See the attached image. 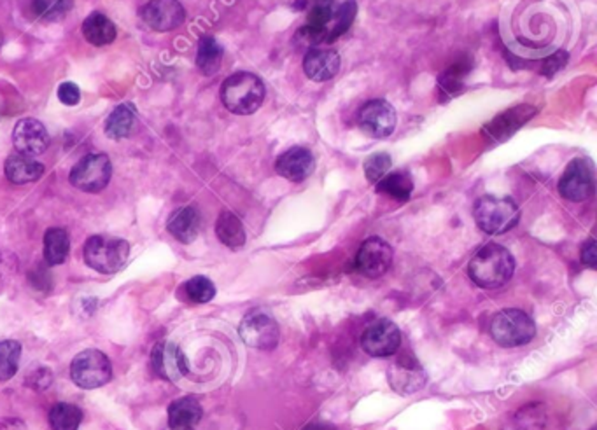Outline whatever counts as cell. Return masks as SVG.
Listing matches in <instances>:
<instances>
[{
    "instance_id": "obj_1",
    "label": "cell",
    "mask_w": 597,
    "mask_h": 430,
    "mask_svg": "<svg viewBox=\"0 0 597 430\" xmlns=\"http://www.w3.org/2000/svg\"><path fill=\"white\" fill-rule=\"evenodd\" d=\"M515 272V259L510 250L498 245L487 244L479 250L470 265L468 275L482 289H498L503 287L506 282L513 276Z\"/></svg>"
},
{
    "instance_id": "obj_2",
    "label": "cell",
    "mask_w": 597,
    "mask_h": 430,
    "mask_svg": "<svg viewBox=\"0 0 597 430\" xmlns=\"http://www.w3.org/2000/svg\"><path fill=\"white\" fill-rule=\"evenodd\" d=\"M223 105L237 115H251L265 102V85L249 72H237L221 86Z\"/></svg>"
},
{
    "instance_id": "obj_3",
    "label": "cell",
    "mask_w": 597,
    "mask_h": 430,
    "mask_svg": "<svg viewBox=\"0 0 597 430\" xmlns=\"http://www.w3.org/2000/svg\"><path fill=\"white\" fill-rule=\"evenodd\" d=\"M130 255V245L123 238L115 236H104L95 235L90 236L83 247V257L85 263L95 270L104 275H113L126 265Z\"/></svg>"
},
{
    "instance_id": "obj_4",
    "label": "cell",
    "mask_w": 597,
    "mask_h": 430,
    "mask_svg": "<svg viewBox=\"0 0 597 430\" xmlns=\"http://www.w3.org/2000/svg\"><path fill=\"white\" fill-rule=\"evenodd\" d=\"M475 223L487 235H503L517 226L521 210L511 198L506 196H482L473 208Z\"/></svg>"
},
{
    "instance_id": "obj_5",
    "label": "cell",
    "mask_w": 597,
    "mask_h": 430,
    "mask_svg": "<svg viewBox=\"0 0 597 430\" xmlns=\"http://www.w3.org/2000/svg\"><path fill=\"white\" fill-rule=\"evenodd\" d=\"M536 325L526 312L506 308L496 314L491 322V336L500 346L513 348L532 341Z\"/></svg>"
},
{
    "instance_id": "obj_6",
    "label": "cell",
    "mask_w": 597,
    "mask_h": 430,
    "mask_svg": "<svg viewBox=\"0 0 597 430\" xmlns=\"http://www.w3.org/2000/svg\"><path fill=\"white\" fill-rule=\"evenodd\" d=\"M70 378L76 385L86 390L104 386L113 378V364L100 350H85L70 364Z\"/></svg>"
},
{
    "instance_id": "obj_7",
    "label": "cell",
    "mask_w": 597,
    "mask_h": 430,
    "mask_svg": "<svg viewBox=\"0 0 597 430\" xmlns=\"http://www.w3.org/2000/svg\"><path fill=\"white\" fill-rule=\"evenodd\" d=\"M113 177V163L107 155L96 153L79 159L70 170L69 181L85 193H100Z\"/></svg>"
},
{
    "instance_id": "obj_8",
    "label": "cell",
    "mask_w": 597,
    "mask_h": 430,
    "mask_svg": "<svg viewBox=\"0 0 597 430\" xmlns=\"http://www.w3.org/2000/svg\"><path fill=\"white\" fill-rule=\"evenodd\" d=\"M594 170L587 159H573L559 181L561 196L574 204L589 200L594 195Z\"/></svg>"
},
{
    "instance_id": "obj_9",
    "label": "cell",
    "mask_w": 597,
    "mask_h": 430,
    "mask_svg": "<svg viewBox=\"0 0 597 430\" xmlns=\"http://www.w3.org/2000/svg\"><path fill=\"white\" fill-rule=\"evenodd\" d=\"M238 333L242 341L256 350H274L280 338L276 320L259 310H254L244 317Z\"/></svg>"
},
{
    "instance_id": "obj_10",
    "label": "cell",
    "mask_w": 597,
    "mask_h": 430,
    "mask_svg": "<svg viewBox=\"0 0 597 430\" xmlns=\"http://www.w3.org/2000/svg\"><path fill=\"white\" fill-rule=\"evenodd\" d=\"M361 346L371 357H390L401 346V331L388 318L375 320L365 329Z\"/></svg>"
},
{
    "instance_id": "obj_11",
    "label": "cell",
    "mask_w": 597,
    "mask_h": 430,
    "mask_svg": "<svg viewBox=\"0 0 597 430\" xmlns=\"http://www.w3.org/2000/svg\"><path fill=\"white\" fill-rule=\"evenodd\" d=\"M358 126L371 138H388L396 128V111L386 100H371L361 107Z\"/></svg>"
},
{
    "instance_id": "obj_12",
    "label": "cell",
    "mask_w": 597,
    "mask_h": 430,
    "mask_svg": "<svg viewBox=\"0 0 597 430\" xmlns=\"http://www.w3.org/2000/svg\"><path fill=\"white\" fill-rule=\"evenodd\" d=\"M144 25L155 32H172L186 20V11L179 0H149L140 9Z\"/></svg>"
},
{
    "instance_id": "obj_13",
    "label": "cell",
    "mask_w": 597,
    "mask_h": 430,
    "mask_svg": "<svg viewBox=\"0 0 597 430\" xmlns=\"http://www.w3.org/2000/svg\"><path fill=\"white\" fill-rule=\"evenodd\" d=\"M392 265V249L390 244L379 236H371L363 242L356 255V268L367 278H379Z\"/></svg>"
},
{
    "instance_id": "obj_14",
    "label": "cell",
    "mask_w": 597,
    "mask_h": 430,
    "mask_svg": "<svg viewBox=\"0 0 597 430\" xmlns=\"http://www.w3.org/2000/svg\"><path fill=\"white\" fill-rule=\"evenodd\" d=\"M13 145L16 153L25 156H39L49 147V134L46 126L34 119L25 117L20 119L13 130Z\"/></svg>"
},
{
    "instance_id": "obj_15",
    "label": "cell",
    "mask_w": 597,
    "mask_h": 430,
    "mask_svg": "<svg viewBox=\"0 0 597 430\" xmlns=\"http://www.w3.org/2000/svg\"><path fill=\"white\" fill-rule=\"evenodd\" d=\"M151 367L163 380L176 382L187 373V361L177 345L161 341L151 352Z\"/></svg>"
},
{
    "instance_id": "obj_16",
    "label": "cell",
    "mask_w": 597,
    "mask_h": 430,
    "mask_svg": "<svg viewBox=\"0 0 597 430\" xmlns=\"http://www.w3.org/2000/svg\"><path fill=\"white\" fill-rule=\"evenodd\" d=\"M388 378L398 394H415L426 385L424 369L410 355H403L396 363L390 364Z\"/></svg>"
},
{
    "instance_id": "obj_17",
    "label": "cell",
    "mask_w": 597,
    "mask_h": 430,
    "mask_svg": "<svg viewBox=\"0 0 597 430\" xmlns=\"http://www.w3.org/2000/svg\"><path fill=\"white\" fill-rule=\"evenodd\" d=\"M316 168L314 155L305 147H291L276 161V172L286 181H305Z\"/></svg>"
},
{
    "instance_id": "obj_18",
    "label": "cell",
    "mask_w": 597,
    "mask_h": 430,
    "mask_svg": "<svg viewBox=\"0 0 597 430\" xmlns=\"http://www.w3.org/2000/svg\"><path fill=\"white\" fill-rule=\"evenodd\" d=\"M305 75L314 83H326L340 70V56L333 49L310 47L303 58Z\"/></svg>"
},
{
    "instance_id": "obj_19",
    "label": "cell",
    "mask_w": 597,
    "mask_h": 430,
    "mask_svg": "<svg viewBox=\"0 0 597 430\" xmlns=\"http://www.w3.org/2000/svg\"><path fill=\"white\" fill-rule=\"evenodd\" d=\"M200 225L202 219L195 206H181L170 215L167 229L177 242L191 244L200 233Z\"/></svg>"
},
{
    "instance_id": "obj_20",
    "label": "cell",
    "mask_w": 597,
    "mask_h": 430,
    "mask_svg": "<svg viewBox=\"0 0 597 430\" xmlns=\"http://www.w3.org/2000/svg\"><path fill=\"white\" fill-rule=\"evenodd\" d=\"M4 174H5L7 181L24 185V184L39 181L45 175V165L32 156L15 153L5 159Z\"/></svg>"
},
{
    "instance_id": "obj_21",
    "label": "cell",
    "mask_w": 597,
    "mask_h": 430,
    "mask_svg": "<svg viewBox=\"0 0 597 430\" xmlns=\"http://www.w3.org/2000/svg\"><path fill=\"white\" fill-rule=\"evenodd\" d=\"M536 114L531 105H519L511 107L506 113L498 115L487 128V135L494 136L496 140H505L511 134H515L522 125H526L529 119Z\"/></svg>"
},
{
    "instance_id": "obj_22",
    "label": "cell",
    "mask_w": 597,
    "mask_h": 430,
    "mask_svg": "<svg viewBox=\"0 0 597 430\" xmlns=\"http://www.w3.org/2000/svg\"><path fill=\"white\" fill-rule=\"evenodd\" d=\"M202 406L195 397H181L168 406V427L172 429H195L202 420Z\"/></svg>"
},
{
    "instance_id": "obj_23",
    "label": "cell",
    "mask_w": 597,
    "mask_h": 430,
    "mask_svg": "<svg viewBox=\"0 0 597 430\" xmlns=\"http://www.w3.org/2000/svg\"><path fill=\"white\" fill-rule=\"evenodd\" d=\"M45 261L49 266L64 265L69 257L70 238L69 233L64 227H49L45 233L43 240Z\"/></svg>"
},
{
    "instance_id": "obj_24",
    "label": "cell",
    "mask_w": 597,
    "mask_h": 430,
    "mask_svg": "<svg viewBox=\"0 0 597 430\" xmlns=\"http://www.w3.org/2000/svg\"><path fill=\"white\" fill-rule=\"evenodd\" d=\"M83 35L93 45H107L115 43L117 30L115 23L111 22L102 13H93L83 23Z\"/></svg>"
},
{
    "instance_id": "obj_25",
    "label": "cell",
    "mask_w": 597,
    "mask_h": 430,
    "mask_svg": "<svg viewBox=\"0 0 597 430\" xmlns=\"http://www.w3.org/2000/svg\"><path fill=\"white\" fill-rule=\"evenodd\" d=\"M136 121H137V115H136V109L132 104L117 105L106 121V135L109 136L111 140L126 138V136L132 135V132L136 128Z\"/></svg>"
},
{
    "instance_id": "obj_26",
    "label": "cell",
    "mask_w": 597,
    "mask_h": 430,
    "mask_svg": "<svg viewBox=\"0 0 597 430\" xmlns=\"http://www.w3.org/2000/svg\"><path fill=\"white\" fill-rule=\"evenodd\" d=\"M216 235L223 245L228 249H240L246 244V231L240 219L233 212H221L216 223Z\"/></svg>"
},
{
    "instance_id": "obj_27",
    "label": "cell",
    "mask_w": 597,
    "mask_h": 430,
    "mask_svg": "<svg viewBox=\"0 0 597 430\" xmlns=\"http://www.w3.org/2000/svg\"><path fill=\"white\" fill-rule=\"evenodd\" d=\"M223 64V47L212 37L204 35L197 47V67L204 75H214Z\"/></svg>"
},
{
    "instance_id": "obj_28",
    "label": "cell",
    "mask_w": 597,
    "mask_h": 430,
    "mask_svg": "<svg viewBox=\"0 0 597 430\" xmlns=\"http://www.w3.org/2000/svg\"><path fill=\"white\" fill-rule=\"evenodd\" d=\"M377 191L396 202H407L414 191V182L407 172H394L377 182Z\"/></svg>"
},
{
    "instance_id": "obj_29",
    "label": "cell",
    "mask_w": 597,
    "mask_h": 430,
    "mask_svg": "<svg viewBox=\"0 0 597 430\" xmlns=\"http://www.w3.org/2000/svg\"><path fill=\"white\" fill-rule=\"evenodd\" d=\"M81 420L83 411L69 403H58L49 411V425L53 430H77Z\"/></svg>"
},
{
    "instance_id": "obj_30",
    "label": "cell",
    "mask_w": 597,
    "mask_h": 430,
    "mask_svg": "<svg viewBox=\"0 0 597 430\" xmlns=\"http://www.w3.org/2000/svg\"><path fill=\"white\" fill-rule=\"evenodd\" d=\"M22 357V345L18 341H0V382L11 380Z\"/></svg>"
},
{
    "instance_id": "obj_31",
    "label": "cell",
    "mask_w": 597,
    "mask_h": 430,
    "mask_svg": "<svg viewBox=\"0 0 597 430\" xmlns=\"http://www.w3.org/2000/svg\"><path fill=\"white\" fill-rule=\"evenodd\" d=\"M356 13H358V7H356V2L354 0H347L345 4H342L337 13H333V18L329 20L328 25H331L326 32V43H331L335 39H339L342 34H345L349 30V26L354 22L356 18Z\"/></svg>"
},
{
    "instance_id": "obj_32",
    "label": "cell",
    "mask_w": 597,
    "mask_h": 430,
    "mask_svg": "<svg viewBox=\"0 0 597 430\" xmlns=\"http://www.w3.org/2000/svg\"><path fill=\"white\" fill-rule=\"evenodd\" d=\"M74 7V0H34V11L43 22H60Z\"/></svg>"
},
{
    "instance_id": "obj_33",
    "label": "cell",
    "mask_w": 597,
    "mask_h": 430,
    "mask_svg": "<svg viewBox=\"0 0 597 430\" xmlns=\"http://www.w3.org/2000/svg\"><path fill=\"white\" fill-rule=\"evenodd\" d=\"M184 295L191 303H208L216 295V287L207 276H193L183 285Z\"/></svg>"
},
{
    "instance_id": "obj_34",
    "label": "cell",
    "mask_w": 597,
    "mask_h": 430,
    "mask_svg": "<svg viewBox=\"0 0 597 430\" xmlns=\"http://www.w3.org/2000/svg\"><path fill=\"white\" fill-rule=\"evenodd\" d=\"M547 424L543 405H528L515 415V425L519 430H541Z\"/></svg>"
},
{
    "instance_id": "obj_35",
    "label": "cell",
    "mask_w": 597,
    "mask_h": 430,
    "mask_svg": "<svg viewBox=\"0 0 597 430\" xmlns=\"http://www.w3.org/2000/svg\"><path fill=\"white\" fill-rule=\"evenodd\" d=\"M390 165H392V159L386 153L369 156L365 163V175H367L368 181L377 184L384 175H388Z\"/></svg>"
},
{
    "instance_id": "obj_36",
    "label": "cell",
    "mask_w": 597,
    "mask_h": 430,
    "mask_svg": "<svg viewBox=\"0 0 597 430\" xmlns=\"http://www.w3.org/2000/svg\"><path fill=\"white\" fill-rule=\"evenodd\" d=\"M464 74H466V70H462V67L458 65H454V67L450 68V70H447L441 77H440V88L443 90V93H449L450 96L452 95H460V85H462V77H464Z\"/></svg>"
},
{
    "instance_id": "obj_37",
    "label": "cell",
    "mask_w": 597,
    "mask_h": 430,
    "mask_svg": "<svg viewBox=\"0 0 597 430\" xmlns=\"http://www.w3.org/2000/svg\"><path fill=\"white\" fill-rule=\"evenodd\" d=\"M333 13L335 11L331 0H318V4L312 7L309 15V25L328 30V23L333 18Z\"/></svg>"
},
{
    "instance_id": "obj_38",
    "label": "cell",
    "mask_w": 597,
    "mask_h": 430,
    "mask_svg": "<svg viewBox=\"0 0 597 430\" xmlns=\"http://www.w3.org/2000/svg\"><path fill=\"white\" fill-rule=\"evenodd\" d=\"M56 95H58V100H60L64 105H69V107L77 105L79 100H81V90H79L77 85H74V83H62V85L58 86Z\"/></svg>"
},
{
    "instance_id": "obj_39",
    "label": "cell",
    "mask_w": 597,
    "mask_h": 430,
    "mask_svg": "<svg viewBox=\"0 0 597 430\" xmlns=\"http://www.w3.org/2000/svg\"><path fill=\"white\" fill-rule=\"evenodd\" d=\"M51 380H53L51 371L46 369V367H39L37 371H34V373H30L26 376V385L32 386L35 390H43V388L49 386Z\"/></svg>"
},
{
    "instance_id": "obj_40",
    "label": "cell",
    "mask_w": 597,
    "mask_h": 430,
    "mask_svg": "<svg viewBox=\"0 0 597 430\" xmlns=\"http://www.w3.org/2000/svg\"><path fill=\"white\" fill-rule=\"evenodd\" d=\"M566 62H568V55L564 51H559L557 55H553L549 60L543 62L541 72L547 74V75H551V74H555V72H559L561 68L564 67Z\"/></svg>"
},
{
    "instance_id": "obj_41",
    "label": "cell",
    "mask_w": 597,
    "mask_h": 430,
    "mask_svg": "<svg viewBox=\"0 0 597 430\" xmlns=\"http://www.w3.org/2000/svg\"><path fill=\"white\" fill-rule=\"evenodd\" d=\"M582 261H583L585 265H589L591 268H596L597 247L596 240H594V238H591L589 242L583 244V247H582Z\"/></svg>"
},
{
    "instance_id": "obj_42",
    "label": "cell",
    "mask_w": 597,
    "mask_h": 430,
    "mask_svg": "<svg viewBox=\"0 0 597 430\" xmlns=\"http://www.w3.org/2000/svg\"><path fill=\"white\" fill-rule=\"evenodd\" d=\"M305 430H333L331 427H328V425H310V427H307Z\"/></svg>"
},
{
    "instance_id": "obj_43",
    "label": "cell",
    "mask_w": 597,
    "mask_h": 430,
    "mask_svg": "<svg viewBox=\"0 0 597 430\" xmlns=\"http://www.w3.org/2000/svg\"><path fill=\"white\" fill-rule=\"evenodd\" d=\"M2 41H4V35H2V34H0V45H2Z\"/></svg>"
},
{
    "instance_id": "obj_44",
    "label": "cell",
    "mask_w": 597,
    "mask_h": 430,
    "mask_svg": "<svg viewBox=\"0 0 597 430\" xmlns=\"http://www.w3.org/2000/svg\"><path fill=\"white\" fill-rule=\"evenodd\" d=\"M165 430H183V429H172V427H168V429H165ZM187 430H193V429H187Z\"/></svg>"
}]
</instances>
